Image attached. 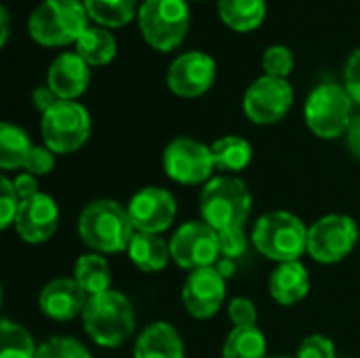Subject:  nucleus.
<instances>
[{
    "instance_id": "nucleus-1",
    "label": "nucleus",
    "mask_w": 360,
    "mask_h": 358,
    "mask_svg": "<svg viewBox=\"0 0 360 358\" xmlns=\"http://www.w3.org/2000/svg\"><path fill=\"white\" fill-rule=\"evenodd\" d=\"M78 236L93 253H122L129 249L135 228L127 207L112 198L91 200L78 215Z\"/></svg>"
},
{
    "instance_id": "nucleus-2",
    "label": "nucleus",
    "mask_w": 360,
    "mask_h": 358,
    "mask_svg": "<svg viewBox=\"0 0 360 358\" xmlns=\"http://www.w3.org/2000/svg\"><path fill=\"white\" fill-rule=\"evenodd\" d=\"M82 327L97 346L118 348L135 333V308L124 293L110 289L86 300L82 312Z\"/></svg>"
},
{
    "instance_id": "nucleus-3",
    "label": "nucleus",
    "mask_w": 360,
    "mask_h": 358,
    "mask_svg": "<svg viewBox=\"0 0 360 358\" xmlns=\"http://www.w3.org/2000/svg\"><path fill=\"white\" fill-rule=\"evenodd\" d=\"M251 241L259 255L276 264L300 262L308 253V228L289 211L264 213L253 226Z\"/></svg>"
},
{
    "instance_id": "nucleus-4",
    "label": "nucleus",
    "mask_w": 360,
    "mask_h": 358,
    "mask_svg": "<svg viewBox=\"0 0 360 358\" xmlns=\"http://www.w3.org/2000/svg\"><path fill=\"white\" fill-rule=\"evenodd\" d=\"M253 207V196L238 175H219L205 184L200 192V215L213 230L245 228Z\"/></svg>"
},
{
    "instance_id": "nucleus-5",
    "label": "nucleus",
    "mask_w": 360,
    "mask_h": 358,
    "mask_svg": "<svg viewBox=\"0 0 360 358\" xmlns=\"http://www.w3.org/2000/svg\"><path fill=\"white\" fill-rule=\"evenodd\" d=\"M89 13L80 0H42L27 19L30 36L42 46L76 44L89 27Z\"/></svg>"
},
{
    "instance_id": "nucleus-6",
    "label": "nucleus",
    "mask_w": 360,
    "mask_h": 358,
    "mask_svg": "<svg viewBox=\"0 0 360 358\" xmlns=\"http://www.w3.org/2000/svg\"><path fill=\"white\" fill-rule=\"evenodd\" d=\"M352 106L354 101L346 87L335 82H323L306 99V124L321 139H338L346 135L354 118Z\"/></svg>"
},
{
    "instance_id": "nucleus-7",
    "label": "nucleus",
    "mask_w": 360,
    "mask_h": 358,
    "mask_svg": "<svg viewBox=\"0 0 360 358\" xmlns=\"http://www.w3.org/2000/svg\"><path fill=\"white\" fill-rule=\"evenodd\" d=\"M137 17L146 42L160 53L177 49L190 25L186 0H143Z\"/></svg>"
},
{
    "instance_id": "nucleus-8",
    "label": "nucleus",
    "mask_w": 360,
    "mask_h": 358,
    "mask_svg": "<svg viewBox=\"0 0 360 358\" xmlns=\"http://www.w3.org/2000/svg\"><path fill=\"white\" fill-rule=\"evenodd\" d=\"M40 135L53 154L78 152L91 137V114L78 101L59 99L42 114Z\"/></svg>"
},
{
    "instance_id": "nucleus-9",
    "label": "nucleus",
    "mask_w": 360,
    "mask_h": 358,
    "mask_svg": "<svg viewBox=\"0 0 360 358\" xmlns=\"http://www.w3.org/2000/svg\"><path fill=\"white\" fill-rule=\"evenodd\" d=\"M359 243V226L350 215L329 213L308 228V255L325 266L344 262Z\"/></svg>"
},
{
    "instance_id": "nucleus-10",
    "label": "nucleus",
    "mask_w": 360,
    "mask_h": 358,
    "mask_svg": "<svg viewBox=\"0 0 360 358\" xmlns=\"http://www.w3.org/2000/svg\"><path fill=\"white\" fill-rule=\"evenodd\" d=\"M165 175L184 186H202L213 179L215 160L211 146L194 137H175L162 152Z\"/></svg>"
},
{
    "instance_id": "nucleus-11",
    "label": "nucleus",
    "mask_w": 360,
    "mask_h": 358,
    "mask_svg": "<svg viewBox=\"0 0 360 358\" xmlns=\"http://www.w3.org/2000/svg\"><path fill=\"white\" fill-rule=\"evenodd\" d=\"M171 260L184 270H200L215 266L221 257L217 230H213L207 222H186L181 224L171 241Z\"/></svg>"
},
{
    "instance_id": "nucleus-12",
    "label": "nucleus",
    "mask_w": 360,
    "mask_h": 358,
    "mask_svg": "<svg viewBox=\"0 0 360 358\" xmlns=\"http://www.w3.org/2000/svg\"><path fill=\"white\" fill-rule=\"evenodd\" d=\"M293 99V87L287 82V78L264 74L245 91L243 110L253 124H276L289 114Z\"/></svg>"
},
{
    "instance_id": "nucleus-13",
    "label": "nucleus",
    "mask_w": 360,
    "mask_h": 358,
    "mask_svg": "<svg viewBox=\"0 0 360 358\" xmlns=\"http://www.w3.org/2000/svg\"><path fill=\"white\" fill-rule=\"evenodd\" d=\"M127 211L135 232L160 236L177 217V200L160 186H146L131 196Z\"/></svg>"
},
{
    "instance_id": "nucleus-14",
    "label": "nucleus",
    "mask_w": 360,
    "mask_h": 358,
    "mask_svg": "<svg viewBox=\"0 0 360 358\" xmlns=\"http://www.w3.org/2000/svg\"><path fill=\"white\" fill-rule=\"evenodd\" d=\"M226 300V279L215 266L200 268L188 274L181 287V302L190 317L198 321L213 319Z\"/></svg>"
},
{
    "instance_id": "nucleus-15",
    "label": "nucleus",
    "mask_w": 360,
    "mask_h": 358,
    "mask_svg": "<svg viewBox=\"0 0 360 358\" xmlns=\"http://www.w3.org/2000/svg\"><path fill=\"white\" fill-rule=\"evenodd\" d=\"M215 61L211 55L202 51H190L179 55L169 72H167V84L169 89L184 99H194L205 95L215 80Z\"/></svg>"
},
{
    "instance_id": "nucleus-16",
    "label": "nucleus",
    "mask_w": 360,
    "mask_h": 358,
    "mask_svg": "<svg viewBox=\"0 0 360 358\" xmlns=\"http://www.w3.org/2000/svg\"><path fill=\"white\" fill-rule=\"evenodd\" d=\"M17 236L27 245H42L59 228V207L51 194L38 192L21 200L19 213L13 224Z\"/></svg>"
},
{
    "instance_id": "nucleus-17",
    "label": "nucleus",
    "mask_w": 360,
    "mask_h": 358,
    "mask_svg": "<svg viewBox=\"0 0 360 358\" xmlns=\"http://www.w3.org/2000/svg\"><path fill=\"white\" fill-rule=\"evenodd\" d=\"M86 300H89L86 293L78 287L74 279L59 276V279L49 281L42 287L38 295V306L46 319L57 321V323H68L76 319L78 314L82 317Z\"/></svg>"
},
{
    "instance_id": "nucleus-18",
    "label": "nucleus",
    "mask_w": 360,
    "mask_h": 358,
    "mask_svg": "<svg viewBox=\"0 0 360 358\" xmlns=\"http://www.w3.org/2000/svg\"><path fill=\"white\" fill-rule=\"evenodd\" d=\"M91 65L78 53H61L49 65L46 84L51 91L65 101H76L89 87Z\"/></svg>"
},
{
    "instance_id": "nucleus-19",
    "label": "nucleus",
    "mask_w": 360,
    "mask_h": 358,
    "mask_svg": "<svg viewBox=\"0 0 360 358\" xmlns=\"http://www.w3.org/2000/svg\"><path fill=\"white\" fill-rule=\"evenodd\" d=\"M272 300L281 306H295L310 293V274L302 262L278 264L268 281Z\"/></svg>"
},
{
    "instance_id": "nucleus-20",
    "label": "nucleus",
    "mask_w": 360,
    "mask_h": 358,
    "mask_svg": "<svg viewBox=\"0 0 360 358\" xmlns=\"http://www.w3.org/2000/svg\"><path fill=\"white\" fill-rule=\"evenodd\" d=\"M133 358H184L181 335L173 325L156 321L137 335Z\"/></svg>"
},
{
    "instance_id": "nucleus-21",
    "label": "nucleus",
    "mask_w": 360,
    "mask_h": 358,
    "mask_svg": "<svg viewBox=\"0 0 360 358\" xmlns=\"http://www.w3.org/2000/svg\"><path fill=\"white\" fill-rule=\"evenodd\" d=\"M129 262L146 274L162 272L171 260V247L169 243L158 234H143L135 232L129 249H127Z\"/></svg>"
},
{
    "instance_id": "nucleus-22",
    "label": "nucleus",
    "mask_w": 360,
    "mask_h": 358,
    "mask_svg": "<svg viewBox=\"0 0 360 358\" xmlns=\"http://www.w3.org/2000/svg\"><path fill=\"white\" fill-rule=\"evenodd\" d=\"M215 169L224 175H236L245 171L253 160V146L238 135H226L211 143Z\"/></svg>"
},
{
    "instance_id": "nucleus-23",
    "label": "nucleus",
    "mask_w": 360,
    "mask_h": 358,
    "mask_svg": "<svg viewBox=\"0 0 360 358\" xmlns=\"http://www.w3.org/2000/svg\"><path fill=\"white\" fill-rule=\"evenodd\" d=\"M72 279L86 293V298L105 293L112 287V270H110V264L99 253L80 255L76 260V264H74V276Z\"/></svg>"
},
{
    "instance_id": "nucleus-24",
    "label": "nucleus",
    "mask_w": 360,
    "mask_h": 358,
    "mask_svg": "<svg viewBox=\"0 0 360 358\" xmlns=\"http://www.w3.org/2000/svg\"><path fill=\"white\" fill-rule=\"evenodd\" d=\"M221 21L234 32H253L266 17V0H217Z\"/></svg>"
},
{
    "instance_id": "nucleus-25",
    "label": "nucleus",
    "mask_w": 360,
    "mask_h": 358,
    "mask_svg": "<svg viewBox=\"0 0 360 358\" xmlns=\"http://www.w3.org/2000/svg\"><path fill=\"white\" fill-rule=\"evenodd\" d=\"M76 53L89 65H108L116 55V40L110 30L101 25H89L76 42Z\"/></svg>"
},
{
    "instance_id": "nucleus-26",
    "label": "nucleus",
    "mask_w": 360,
    "mask_h": 358,
    "mask_svg": "<svg viewBox=\"0 0 360 358\" xmlns=\"http://www.w3.org/2000/svg\"><path fill=\"white\" fill-rule=\"evenodd\" d=\"M34 143L30 141L27 133L11 122L0 124V169L15 171L23 169Z\"/></svg>"
},
{
    "instance_id": "nucleus-27",
    "label": "nucleus",
    "mask_w": 360,
    "mask_h": 358,
    "mask_svg": "<svg viewBox=\"0 0 360 358\" xmlns=\"http://www.w3.org/2000/svg\"><path fill=\"white\" fill-rule=\"evenodd\" d=\"M266 335L257 327H232L224 342V358H268Z\"/></svg>"
},
{
    "instance_id": "nucleus-28",
    "label": "nucleus",
    "mask_w": 360,
    "mask_h": 358,
    "mask_svg": "<svg viewBox=\"0 0 360 358\" xmlns=\"http://www.w3.org/2000/svg\"><path fill=\"white\" fill-rule=\"evenodd\" d=\"M89 17L101 27H122L137 11V0H84Z\"/></svg>"
},
{
    "instance_id": "nucleus-29",
    "label": "nucleus",
    "mask_w": 360,
    "mask_h": 358,
    "mask_svg": "<svg viewBox=\"0 0 360 358\" xmlns=\"http://www.w3.org/2000/svg\"><path fill=\"white\" fill-rule=\"evenodd\" d=\"M38 346L30 331L19 323L2 319L0 325V358H36Z\"/></svg>"
},
{
    "instance_id": "nucleus-30",
    "label": "nucleus",
    "mask_w": 360,
    "mask_h": 358,
    "mask_svg": "<svg viewBox=\"0 0 360 358\" xmlns=\"http://www.w3.org/2000/svg\"><path fill=\"white\" fill-rule=\"evenodd\" d=\"M36 358H91V352L72 335H55L38 346Z\"/></svg>"
},
{
    "instance_id": "nucleus-31",
    "label": "nucleus",
    "mask_w": 360,
    "mask_h": 358,
    "mask_svg": "<svg viewBox=\"0 0 360 358\" xmlns=\"http://www.w3.org/2000/svg\"><path fill=\"white\" fill-rule=\"evenodd\" d=\"M262 65H264V72L268 76L287 78L291 74V70H293V53L287 46H283V44L268 46L266 53H264Z\"/></svg>"
},
{
    "instance_id": "nucleus-32",
    "label": "nucleus",
    "mask_w": 360,
    "mask_h": 358,
    "mask_svg": "<svg viewBox=\"0 0 360 358\" xmlns=\"http://www.w3.org/2000/svg\"><path fill=\"white\" fill-rule=\"evenodd\" d=\"M19 207H21V198L15 192L13 179L2 175V179H0V228L2 230L11 228L15 224Z\"/></svg>"
},
{
    "instance_id": "nucleus-33",
    "label": "nucleus",
    "mask_w": 360,
    "mask_h": 358,
    "mask_svg": "<svg viewBox=\"0 0 360 358\" xmlns=\"http://www.w3.org/2000/svg\"><path fill=\"white\" fill-rule=\"evenodd\" d=\"M219 238V253L226 260H238L240 255H245L249 238L245 234V228H226L217 232Z\"/></svg>"
},
{
    "instance_id": "nucleus-34",
    "label": "nucleus",
    "mask_w": 360,
    "mask_h": 358,
    "mask_svg": "<svg viewBox=\"0 0 360 358\" xmlns=\"http://www.w3.org/2000/svg\"><path fill=\"white\" fill-rule=\"evenodd\" d=\"M295 358H338V352L335 344L327 335L314 333L300 344Z\"/></svg>"
},
{
    "instance_id": "nucleus-35",
    "label": "nucleus",
    "mask_w": 360,
    "mask_h": 358,
    "mask_svg": "<svg viewBox=\"0 0 360 358\" xmlns=\"http://www.w3.org/2000/svg\"><path fill=\"white\" fill-rule=\"evenodd\" d=\"M232 327H257V308L249 298H234L228 306Z\"/></svg>"
},
{
    "instance_id": "nucleus-36",
    "label": "nucleus",
    "mask_w": 360,
    "mask_h": 358,
    "mask_svg": "<svg viewBox=\"0 0 360 358\" xmlns=\"http://www.w3.org/2000/svg\"><path fill=\"white\" fill-rule=\"evenodd\" d=\"M55 167V154L46 148V146H34L23 169L27 173H32L34 177H42L49 175Z\"/></svg>"
},
{
    "instance_id": "nucleus-37",
    "label": "nucleus",
    "mask_w": 360,
    "mask_h": 358,
    "mask_svg": "<svg viewBox=\"0 0 360 358\" xmlns=\"http://www.w3.org/2000/svg\"><path fill=\"white\" fill-rule=\"evenodd\" d=\"M344 87L350 93L352 101L360 106V49H356L344 70Z\"/></svg>"
},
{
    "instance_id": "nucleus-38",
    "label": "nucleus",
    "mask_w": 360,
    "mask_h": 358,
    "mask_svg": "<svg viewBox=\"0 0 360 358\" xmlns=\"http://www.w3.org/2000/svg\"><path fill=\"white\" fill-rule=\"evenodd\" d=\"M13 186H15V192H17V196L21 200L32 198L34 194H38V179L32 173H27V171L15 175L13 177Z\"/></svg>"
},
{
    "instance_id": "nucleus-39",
    "label": "nucleus",
    "mask_w": 360,
    "mask_h": 358,
    "mask_svg": "<svg viewBox=\"0 0 360 358\" xmlns=\"http://www.w3.org/2000/svg\"><path fill=\"white\" fill-rule=\"evenodd\" d=\"M57 101H59V97L51 91V87H49V84L38 87V89H34V93H32V106H34L40 114L49 112Z\"/></svg>"
},
{
    "instance_id": "nucleus-40",
    "label": "nucleus",
    "mask_w": 360,
    "mask_h": 358,
    "mask_svg": "<svg viewBox=\"0 0 360 358\" xmlns=\"http://www.w3.org/2000/svg\"><path fill=\"white\" fill-rule=\"evenodd\" d=\"M346 146L350 150V154L360 160V114H356L346 131Z\"/></svg>"
},
{
    "instance_id": "nucleus-41",
    "label": "nucleus",
    "mask_w": 360,
    "mask_h": 358,
    "mask_svg": "<svg viewBox=\"0 0 360 358\" xmlns=\"http://www.w3.org/2000/svg\"><path fill=\"white\" fill-rule=\"evenodd\" d=\"M215 268L219 270V274L228 281L234 272H236V266H234V260H226V257H219V262L215 264Z\"/></svg>"
},
{
    "instance_id": "nucleus-42",
    "label": "nucleus",
    "mask_w": 360,
    "mask_h": 358,
    "mask_svg": "<svg viewBox=\"0 0 360 358\" xmlns=\"http://www.w3.org/2000/svg\"><path fill=\"white\" fill-rule=\"evenodd\" d=\"M0 19H2V38H0V44L4 46L6 44V38H8V11L6 8H0Z\"/></svg>"
},
{
    "instance_id": "nucleus-43",
    "label": "nucleus",
    "mask_w": 360,
    "mask_h": 358,
    "mask_svg": "<svg viewBox=\"0 0 360 358\" xmlns=\"http://www.w3.org/2000/svg\"><path fill=\"white\" fill-rule=\"evenodd\" d=\"M270 358H295V357H270Z\"/></svg>"
}]
</instances>
